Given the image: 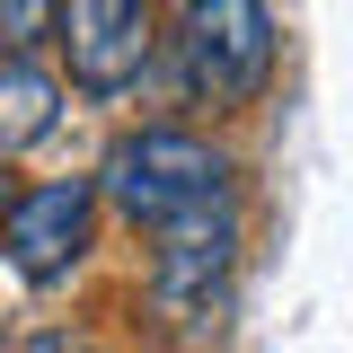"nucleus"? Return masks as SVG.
<instances>
[{
	"label": "nucleus",
	"mask_w": 353,
	"mask_h": 353,
	"mask_svg": "<svg viewBox=\"0 0 353 353\" xmlns=\"http://www.w3.org/2000/svg\"><path fill=\"white\" fill-rule=\"evenodd\" d=\"M106 194L124 203L132 230H150V292L185 336H203L239 256V203H230V159L176 124L124 132L106 150Z\"/></svg>",
	"instance_id": "1"
},
{
	"label": "nucleus",
	"mask_w": 353,
	"mask_h": 353,
	"mask_svg": "<svg viewBox=\"0 0 353 353\" xmlns=\"http://www.w3.org/2000/svg\"><path fill=\"white\" fill-rule=\"evenodd\" d=\"M168 53H176V88L194 106L230 115L274 71V18H265V0H185Z\"/></svg>",
	"instance_id": "2"
},
{
	"label": "nucleus",
	"mask_w": 353,
	"mask_h": 353,
	"mask_svg": "<svg viewBox=\"0 0 353 353\" xmlns=\"http://www.w3.org/2000/svg\"><path fill=\"white\" fill-rule=\"evenodd\" d=\"M88 230H97V194L71 176V185L9 194V212H0V248H9V265H18L27 283H62V274L88 256Z\"/></svg>",
	"instance_id": "3"
},
{
	"label": "nucleus",
	"mask_w": 353,
	"mask_h": 353,
	"mask_svg": "<svg viewBox=\"0 0 353 353\" xmlns=\"http://www.w3.org/2000/svg\"><path fill=\"white\" fill-rule=\"evenodd\" d=\"M62 53L88 97L132 88L150 53V0H62Z\"/></svg>",
	"instance_id": "4"
},
{
	"label": "nucleus",
	"mask_w": 353,
	"mask_h": 353,
	"mask_svg": "<svg viewBox=\"0 0 353 353\" xmlns=\"http://www.w3.org/2000/svg\"><path fill=\"white\" fill-rule=\"evenodd\" d=\"M53 115H62V88L44 80L36 62H0V159L27 150V141H44Z\"/></svg>",
	"instance_id": "5"
},
{
	"label": "nucleus",
	"mask_w": 353,
	"mask_h": 353,
	"mask_svg": "<svg viewBox=\"0 0 353 353\" xmlns=\"http://www.w3.org/2000/svg\"><path fill=\"white\" fill-rule=\"evenodd\" d=\"M27 353H106V345H88V336H36Z\"/></svg>",
	"instance_id": "6"
},
{
	"label": "nucleus",
	"mask_w": 353,
	"mask_h": 353,
	"mask_svg": "<svg viewBox=\"0 0 353 353\" xmlns=\"http://www.w3.org/2000/svg\"><path fill=\"white\" fill-rule=\"evenodd\" d=\"M0 212H9V159H0Z\"/></svg>",
	"instance_id": "7"
}]
</instances>
